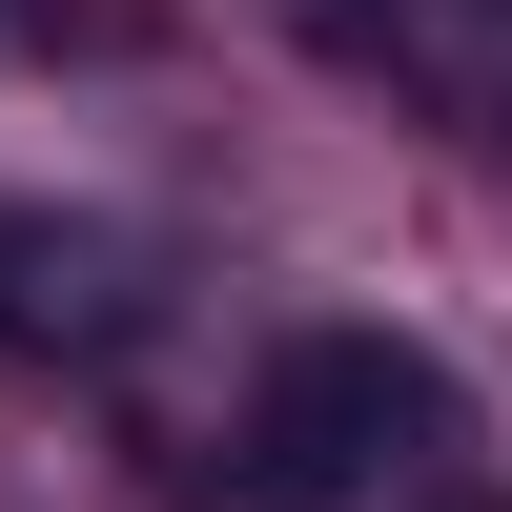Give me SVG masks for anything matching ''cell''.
<instances>
[{
	"instance_id": "cell-1",
	"label": "cell",
	"mask_w": 512,
	"mask_h": 512,
	"mask_svg": "<svg viewBox=\"0 0 512 512\" xmlns=\"http://www.w3.org/2000/svg\"><path fill=\"white\" fill-rule=\"evenodd\" d=\"M410 431H431V369H410L390 328H287L267 390H246V492L267 512H349Z\"/></svg>"
},
{
	"instance_id": "cell-2",
	"label": "cell",
	"mask_w": 512,
	"mask_h": 512,
	"mask_svg": "<svg viewBox=\"0 0 512 512\" xmlns=\"http://www.w3.org/2000/svg\"><path fill=\"white\" fill-rule=\"evenodd\" d=\"M0 328H21V349H62V328H103V246H82L62 205H0Z\"/></svg>"
},
{
	"instance_id": "cell-3",
	"label": "cell",
	"mask_w": 512,
	"mask_h": 512,
	"mask_svg": "<svg viewBox=\"0 0 512 512\" xmlns=\"http://www.w3.org/2000/svg\"><path fill=\"white\" fill-rule=\"evenodd\" d=\"M451 512H492V492H451Z\"/></svg>"
}]
</instances>
